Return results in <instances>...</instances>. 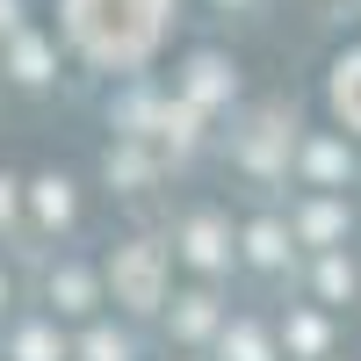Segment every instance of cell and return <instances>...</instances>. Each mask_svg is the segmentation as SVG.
<instances>
[{"mask_svg": "<svg viewBox=\"0 0 361 361\" xmlns=\"http://www.w3.org/2000/svg\"><path fill=\"white\" fill-rule=\"evenodd\" d=\"M159 15H166V0H73V37L102 66L109 58L116 66H137L159 37Z\"/></svg>", "mask_w": 361, "mask_h": 361, "instance_id": "1", "label": "cell"}, {"mask_svg": "<svg viewBox=\"0 0 361 361\" xmlns=\"http://www.w3.org/2000/svg\"><path fill=\"white\" fill-rule=\"evenodd\" d=\"M116 289H123L137 311H152V296H159V253L152 246H130L123 260H116Z\"/></svg>", "mask_w": 361, "mask_h": 361, "instance_id": "2", "label": "cell"}, {"mask_svg": "<svg viewBox=\"0 0 361 361\" xmlns=\"http://www.w3.org/2000/svg\"><path fill=\"white\" fill-rule=\"evenodd\" d=\"M333 109H340L347 123L361 130V51H354V58H340V66H333Z\"/></svg>", "mask_w": 361, "mask_h": 361, "instance_id": "3", "label": "cell"}, {"mask_svg": "<svg viewBox=\"0 0 361 361\" xmlns=\"http://www.w3.org/2000/svg\"><path fill=\"white\" fill-rule=\"evenodd\" d=\"M180 253H188L195 267H217V260H224V224H217V217H195V224H188V246H180Z\"/></svg>", "mask_w": 361, "mask_h": 361, "instance_id": "4", "label": "cell"}, {"mask_svg": "<svg viewBox=\"0 0 361 361\" xmlns=\"http://www.w3.org/2000/svg\"><path fill=\"white\" fill-rule=\"evenodd\" d=\"M224 94V66H217V58H195V66H188V102L202 109V102H217Z\"/></svg>", "mask_w": 361, "mask_h": 361, "instance_id": "5", "label": "cell"}, {"mask_svg": "<svg viewBox=\"0 0 361 361\" xmlns=\"http://www.w3.org/2000/svg\"><path fill=\"white\" fill-rule=\"evenodd\" d=\"M224 361H267V340L253 333V325H231L224 333Z\"/></svg>", "mask_w": 361, "mask_h": 361, "instance_id": "6", "label": "cell"}, {"mask_svg": "<svg viewBox=\"0 0 361 361\" xmlns=\"http://www.w3.org/2000/svg\"><path fill=\"white\" fill-rule=\"evenodd\" d=\"M37 209H44L51 224H66V217H73V195H66V180H37Z\"/></svg>", "mask_w": 361, "mask_h": 361, "instance_id": "7", "label": "cell"}, {"mask_svg": "<svg viewBox=\"0 0 361 361\" xmlns=\"http://www.w3.org/2000/svg\"><path fill=\"white\" fill-rule=\"evenodd\" d=\"M347 224V209H333V202H318V209H304V238H318V246H325V238H333Z\"/></svg>", "mask_w": 361, "mask_h": 361, "instance_id": "8", "label": "cell"}, {"mask_svg": "<svg viewBox=\"0 0 361 361\" xmlns=\"http://www.w3.org/2000/svg\"><path fill=\"white\" fill-rule=\"evenodd\" d=\"M51 296H66V311H87V296H94V282H87L80 267H66V275L51 282Z\"/></svg>", "mask_w": 361, "mask_h": 361, "instance_id": "9", "label": "cell"}, {"mask_svg": "<svg viewBox=\"0 0 361 361\" xmlns=\"http://www.w3.org/2000/svg\"><path fill=\"white\" fill-rule=\"evenodd\" d=\"M246 246H253V260H260V267H275V260H282V224H253Z\"/></svg>", "mask_w": 361, "mask_h": 361, "instance_id": "10", "label": "cell"}, {"mask_svg": "<svg viewBox=\"0 0 361 361\" xmlns=\"http://www.w3.org/2000/svg\"><path fill=\"white\" fill-rule=\"evenodd\" d=\"M304 166H311L318 180H340V173H347V152H340V145H311V159H304Z\"/></svg>", "mask_w": 361, "mask_h": 361, "instance_id": "11", "label": "cell"}, {"mask_svg": "<svg viewBox=\"0 0 361 361\" xmlns=\"http://www.w3.org/2000/svg\"><path fill=\"white\" fill-rule=\"evenodd\" d=\"M209 318H217V311H209V296H180V333H209Z\"/></svg>", "mask_w": 361, "mask_h": 361, "instance_id": "12", "label": "cell"}, {"mask_svg": "<svg viewBox=\"0 0 361 361\" xmlns=\"http://www.w3.org/2000/svg\"><path fill=\"white\" fill-rule=\"evenodd\" d=\"M289 347L318 354V347H325V325H318V318H296V325H289Z\"/></svg>", "mask_w": 361, "mask_h": 361, "instance_id": "13", "label": "cell"}, {"mask_svg": "<svg viewBox=\"0 0 361 361\" xmlns=\"http://www.w3.org/2000/svg\"><path fill=\"white\" fill-rule=\"evenodd\" d=\"M87 361H130V347L116 333H94V340H87Z\"/></svg>", "mask_w": 361, "mask_h": 361, "instance_id": "14", "label": "cell"}, {"mask_svg": "<svg viewBox=\"0 0 361 361\" xmlns=\"http://www.w3.org/2000/svg\"><path fill=\"white\" fill-rule=\"evenodd\" d=\"M22 361H58V340L44 333V325H37V333H22Z\"/></svg>", "mask_w": 361, "mask_h": 361, "instance_id": "15", "label": "cell"}, {"mask_svg": "<svg viewBox=\"0 0 361 361\" xmlns=\"http://www.w3.org/2000/svg\"><path fill=\"white\" fill-rule=\"evenodd\" d=\"M318 289H325V296H340V289H354V267H340V260H325V275H318Z\"/></svg>", "mask_w": 361, "mask_h": 361, "instance_id": "16", "label": "cell"}, {"mask_svg": "<svg viewBox=\"0 0 361 361\" xmlns=\"http://www.w3.org/2000/svg\"><path fill=\"white\" fill-rule=\"evenodd\" d=\"M15 66H22V80H44V44H22Z\"/></svg>", "mask_w": 361, "mask_h": 361, "instance_id": "17", "label": "cell"}, {"mask_svg": "<svg viewBox=\"0 0 361 361\" xmlns=\"http://www.w3.org/2000/svg\"><path fill=\"white\" fill-rule=\"evenodd\" d=\"M8 202H15V195H8V180H0V217H8Z\"/></svg>", "mask_w": 361, "mask_h": 361, "instance_id": "18", "label": "cell"}, {"mask_svg": "<svg viewBox=\"0 0 361 361\" xmlns=\"http://www.w3.org/2000/svg\"><path fill=\"white\" fill-rule=\"evenodd\" d=\"M0 296H8V289H0Z\"/></svg>", "mask_w": 361, "mask_h": 361, "instance_id": "19", "label": "cell"}]
</instances>
